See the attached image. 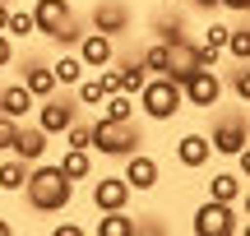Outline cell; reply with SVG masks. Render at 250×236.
Returning <instances> with one entry per match:
<instances>
[{
    "label": "cell",
    "instance_id": "1",
    "mask_svg": "<svg viewBox=\"0 0 250 236\" xmlns=\"http://www.w3.org/2000/svg\"><path fill=\"white\" fill-rule=\"evenodd\" d=\"M23 199L33 213H65L74 199V181L61 172V162H33V172H28L23 181Z\"/></svg>",
    "mask_w": 250,
    "mask_h": 236
},
{
    "label": "cell",
    "instance_id": "2",
    "mask_svg": "<svg viewBox=\"0 0 250 236\" xmlns=\"http://www.w3.org/2000/svg\"><path fill=\"white\" fill-rule=\"evenodd\" d=\"M139 111L144 120H153V125H171V120L186 111V88H181V79H171V74H148V83L139 88Z\"/></svg>",
    "mask_w": 250,
    "mask_h": 236
},
{
    "label": "cell",
    "instance_id": "3",
    "mask_svg": "<svg viewBox=\"0 0 250 236\" xmlns=\"http://www.w3.org/2000/svg\"><path fill=\"white\" fill-rule=\"evenodd\" d=\"M134 148H144L139 120H107V116H93V153H102V157H130Z\"/></svg>",
    "mask_w": 250,
    "mask_h": 236
},
{
    "label": "cell",
    "instance_id": "4",
    "mask_svg": "<svg viewBox=\"0 0 250 236\" xmlns=\"http://www.w3.org/2000/svg\"><path fill=\"white\" fill-rule=\"evenodd\" d=\"M208 144H213V157H236L250 144V116L246 111H218L208 125Z\"/></svg>",
    "mask_w": 250,
    "mask_h": 236
},
{
    "label": "cell",
    "instance_id": "5",
    "mask_svg": "<svg viewBox=\"0 0 250 236\" xmlns=\"http://www.w3.org/2000/svg\"><path fill=\"white\" fill-rule=\"evenodd\" d=\"M190 232L195 236H241V218H236V204L223 199H204L190 218Z\"/></svg>",
    "mask_w": 250,
    "mask_h": 236
},
{
    "label": "cell",
    "instance_id": "6",
    "mask_svg": "<svg viewBox=\"0 0 250 236\" xmlns=\"http://www.w3.org/2000/svg\"><path fill=\"white\" fill-rule=\"evenodd\" d=\"M79 111H83V107H79V98H74V93L65 98V93L56 88L51 98H42V102H37V125H42L46 135L56 139V135H65V130L79 120Z\"/></svg>",
    "mask_w": 250,
    "mask_h": 236
},
{
    "label": "cell",
    "instance_id": "7",
    "mask_svg": "<svg viewBox=\"0 0 250 236\" xmlns=\"http://www.w3.org/2000/svg\"><path fill=\"white\" fill-rule=\"evenodd\" d=\"M181 88H186V107L208 111V107H218V102H223L227 83H223V74H218V70H208V65H204V70H195Z\"/></svg>",
    "mask_w": 250,
    "mask_h": 236
},
{
    "label": "cell",
    "instance_id": "8",
    "mask_svg": "<svg viewBox=\"0 0 250 236\" xmlns=\"http://www.w3.org/2000/svg\"><path fill=\"white\" fill-rule=\"evenodd\" d=\"M88 28H98V33H111V37L121 42V37L134 28V9L125 5V0H98V5L88 9Z\"/></svg>",
    "mask_w": 250,
    "mask_h": 236
},
{
    "label": "cell",
    "instance_id": "9",
    "mask_svg": "<svg viewBox=\"0 0 250 236\" xmlns=\"http://www.w3.org/2000/svg\"><path fill=\"white\" fill-rule=\"evenodd\" d=\"M125 162V181H130V190L134 195H148V190H158V181H162V162L148 153V148H134L130 157H121Z\"/></svg>",
    "mask_w": 250,
    "mask_h": 236
},
{
    "label": "cell",
    "instance_id": "10",
    "mask_svg": "<svg viewBox=\"0 0 250 236\" xmlns=\"http://www.w3.org/2000/svg\"><path fill=\"white\" fill-rule=\"evenodd\" d=\"M74 51H79V60L88 65L93 74L107 70V65L121 56V51H116V37H111V33H98V28H88V33L79 37V46H74Z\"/></svg>",
    "mask_w": 250,
    "mask_h": 236
},
{
    "label": "cell",
    "instance_id": "11",
    "mask_svg": "<svg viewBox=\"0 0 250 236\" xmlns=\"http://www.w3.org/2000/svg\"><path fill=\"white\" fill-rule=\"evenodd\" d=\"M88 199H93V209H98V213H111V209H130L134 190H130L125 176H98L93 190H88Z\"/></svg>",
    "mask_w": 250,
    "mask_h": 236
},
{
    "label": "cell",
    "instance_id": "12",
    "mask_svg": "<svg viewBox=\"0 0 250 236\" xmlns=\"http://www.w3.org/2000/svg\"><path fill=\"white\" fill-rule=\"evenodd\" d=\"M171 153H176V162L186 167V172H199V167H208V157H213V144H208V135H199V130H186V135L171 144Z\"/></svg>",
    "mask_w": 250,
    "mask_h": 236
},
{
    "label": "cell",
    "instance_id": "13",
    "mask_svg": "<svg viewBox=\"0 0 250 236\" xmlns=\"http://www.w3.org/2000/svg\"><path fill=\"white\" fill-rule=\"evenodd\" d=\"M46 148H51V135H46L42 125H23V120H19V135H14V148H9V153L23 157V162H42Z\"/></svg>",
    "mask_w": 250,
    "mask_h": 236
},
{
    "label": "cell",
    "instance_id": "14",
    "mask_svg": "<svg viewBox=\"0 0 250 236\" xmlns=\"http://www.w3.org/2000/svg\"><path fill=\"white\" fill-rule=\"evenodd\" d=\"M19 79L28 83V93H33L37 102H42V98H51V93L61 88V83H56L51 60H37V56H28V60H23V74H19Z\"/></svg>",
    "mask_w": 250,
    "mask_h": 236
},
{
    "label": "cell",
    "instance_id": "15",
    "mask_svg": "<svg viewBox=\"0 0 250 236\" xmlns=\"http://www.w3.org/2000/svg\"><path fill=\"white\" fill-rule=\"evenodd\" d=\"M167 51H171V79H181L186 83L195 70H204V60H199V42H190V37H176V42H167Z\"/></svg>",
    "mask_w": 250,
    "mask_h": 236
},
{
    "label": "cell",
    "instance_id": "16",
    "mask_svg": "<svg viewBox=\"0 0 250 236\" xmlns=\"http://www.w3.org/2000/svg\"><path fill=\"white\" fill-rule=\"evenodd\" d=\"M0 111H5V116H14V120H28V116L37 111V98L28 93L23 79H14V83H5V88H0Z\"/></svg>",
    "mask_w": 250,
    "mask_h": 236
},
{
    "label": "cell",
    "instance_id": "17",
    "mask_svg": "<svg viewBox=\"0 0 250 236\" xmlns=\"http://www.w3.org/2000/svg\"><path fill=\"white\" fill-rule=\"evenodd\" d=\"M70 14H74L70 0H37V5H33V19H37V33H42V37H51Z\"/></svg>",
    "mask_w": 250,
    "mask_h": 236
},
{
    "label": "cell",
    "instance_id": "18",
    "mask_svg": "<svg viewBox=\"0 0 250 236\" xmlns=\"http://www.w3.org/2000/svg\"><path fill=\"white\" fill-rule=\"evenodd\" d=\"M241 195H246V176L241 172H213V176H208V199L241 204Z\"/></svg>",
    "mask_w": 250,
    "mask_h": 236
},
{
    "label": "cell",
    "instance_id": "19",
    "mask_svg": "<svg viewBox=\"0 0 250 236\" xmlns=\"http://www.w3.org/2000/svg\"><path fill=\"white\" fill-rule=\"evenodd\" d=\"M28 172H33V162H23V157L5 153V157H0V190H5V195H23Z\"/></svg>",
    "mask_w": 250,
    "mask_h": 236
},
{
    "label": "cell",
    "instance_id": "20",
    "mask_svg": "<svg viewBox=\"0 0 250 236\" xmlns=\"http://www.w3.org/2000/svg\"><path fill=\"white\" fill-rule=\"evenodd\" d=\"M51 70H56V83H61V88H74V83L88 74V65L79 60V51H74V46H65V51L51 60Z\"/></svg>",
    "mask_w": 250,
    "mask_h": 236
},
{
    "label": "cell",
    "instance_id": "21",
    "mask_svg": "<svg viewBox=\"0 0 250 236\" xmlns=\"http://www.w3.org/2000/svg\"><path fill=\"white\" fill-rule=\"evenodd\" d=\"M61 172L70 176L74 185L93 181V148H65V153H61Z\"/></svg>",
    "mask_w": 250,
    "mask_h": 236
},
{
    "label": "cell",
    "instance_id": "22",
    "mask_svg": "<svg viewBox=\"0 0 250 236\" xmlns=\"http://www.w3.org/2000/svg\"><path fill=\"white\" fill-rule=\"evenodd\" d=\"M134 111H139V102H134V93H107L102 98V111L98 116H107V120H134Z\"/></svg>",
    "mask_w": 250,
    "mask_h": 236
},
{
    "label": "cell",
    "instance_id": "23",
    "mask_svg": "<svg viewBox=\"0 0 250 236\" xmlns=\"http://www.w3.org/2000/svg\"><path fill=\"white\" fill-rule=\"evenodd\" d=\"M74 98H79V107H102V98H107V83H102V74H83L79 83H74Z\"/></svg>",
    "mask_w": 250,
    "mask_h": 236
},
{
    "label": "cell",
    "instance_id": "24",
    "mask_svg": "<svg viewBox=\"0 0 250 236\" xmlns=\"http://www.w3.org/2000/svg\"><path fill=\"white\" fill-rule=\"evenodd\" d=\"M98 236H134V218L130 209H111L98 218Z\"/></svg>",
    "mask_w": 250,
    "mask_h": 236
},
{
    "label": "cell",
    "instance_id": "25",
    "mask_svg": "<svg viewBox=\"0 0 250 236\" xmlns=\"http://www.w3.org/2000/svg\"><path fill=\"white\" fill-rule=\"evenodd\" d=\"M83 33H88V23H83L79 14H70V19H65V23L56 28L51 37H46V42H51V46H61V51H65V46H79V37H83Z\"/></svg>",
    "mask_w": 250,
    "mask_h": 236
},
{
    "label": "cell",
    "instance_id": "26",
    "mask_svg": "<svg viewBox=\"0 0 250 236\" xmlns=\"http://www.w3.org/2000/svg\"><path fill=\"white\" fill-rule=\"evenodd\" d=\"M153 33H158V42H176V37H186V14H176V9L158 14V19H153Z\"/></svg>",
    "mask_w": 250,
    "mask_h": 236
},
{
    "label": "cell",
    "instance_id": "27",
    "mask_svg": "<svg viewBox=\"0 0 250 236\" xmlns=\"http://www.w3.org/2000/svg\"><path fill=\"white\" fill-rule=\"evenodd\" d=\"M5 33L14 37V42H19V37H23V42H28V37L37 33V19H33V9H14V5H9V19H5Z\"/></svg>",
    "mask_w": 250,
    "mask_h": 236
},
{
    "label": "cell",
    "instance_id": "28",
    "mask_svg": "<svg viewBox=\"0 0 250 236\" xmlns=\"http://www.w3.org/2000/svg\"><path fill=\"white\" fill-rule=\"evenodd\" d=\"M139 60L148 65V74H167V70H171V51H167V42H158V37L139 51Z\"/></svg>",
    "mask_w": 250,
    "mask_h": 236
},
{
    "label": "cell",
    "instance_id": "29",
    "mask_svg": "<svg viewBox=\"0 0 250 236\" xmlns=\"http://www.w3.org/2000/svg\"><path fill=\"white\" fill-rule=\"evenodd\" d=\"M223 56H232V60H250V19H246V23H236L232 33H227Z\"/></svg>",
    "mask_w": 250,
    "mask_h": 236
},
{
    "label": "cell",
    "instance_id": "30",
    "mask_svg": "<svg viewBox=\"0 0 250 236\" xmlns=\"http://www.w3.org/2000/svg\"><path fill=\"white\" fill-rule=\"evenodd\" d=\"M236 65H241V70L227 74V88L236 93V102H241V107H250V65H246V60H236Z\"/></svg>",
    "mask_w": 250,
    "mask_h": 236
},
{
    "label": "cell",
    "instance_id": "31",
    "mask_svg": "<svg viewBox=\"0 0 250 236\" xmlns=\"http://www.w3.org/2000/svg\"><path fill=\"white\" fill-rule=\"evenodd\" d=\"M61 139H65V148H93V120H74Z\"/></svg>",
    "mask_w": 250,
    "mask_h": 236
},
{
    "label": "cell",
    "instance_id": "32",
    "mask_svg": "<svg viewBox=\"0 0 250 236\" xmlns=\"http://www.w3.org/2000/svg\"><path fill=\"white\" fill-rule=\"evenodd\" d=\"M227 33H232V23H227V19H213V14H208L204 37H199V42H208V46H218V51H223V46H227Z\"/></svg>",
    "mask_w": 250,
    "mask_h": 236
},
{
    "label": "cell",
    "instance_id": "33",
    "mask_svg": "<svg viewBox=\"0 0 250 236\" xmlns=\"http://www.w3.org/2000/svg\"><path fill=\"white\" fill-rule=\"evenodd\" d=\"M14 135H19V120L0 111V153H9V148H14Z\"/></svg>",
    "mask_w": 250,
    "mask_h": 236
},
{
    "label": "cell",
    "instance_id": "34",
    "mask_svg": "<svg viewBox=\"0 0 250 236\" xmlns=\"http://www.w3.org/2000/svg\"><path fill=\"white\" fill-rule=\"evenodd\" d=\"M9 65H14V37L0 33V70H9Z\"/></svg>",
    "mask_w": 250,
    "mask_h": 236
},
{
    "label": "cell",
    "instance_id": "35",
    "mask_svg": "<svg viewBox=\"0 0 250 236\" xmlns=\"http://www.w3.org/2000/svg\"><path fill=\"white\" fill-rule=\"evenodd\" d=\"M195 14H213V9H223V0H186Z\"/></svg>",
    "mask_w": 250,
    "mask_h": 236
},
{
    "label": "cell",
    "instance_id": "36",
    "mask_svg": "<svg viewBox=\"0 0 250 236\" xmlns=\"http://www.w3.org/2000/svg\"><path fill=\"white\" fill-rule=\"evenodd\" d=\"M51 236H83V227H79V222H56Z\"/></svg>",
    "mask_w": 250,
    "mask_h": 236
},
{
    "label": "cell",
    "instance_id": "37",
    "mask_svg": "<svg viewBox=\"0 0 250 236\" xmlns=\"http://www.w3.org/2000/svg\"><path fill=\"white\" fill-rule=\"evenodd\" d=\"M232 162H236V172H241V176H246V181H250V144H246V148H241V153H236V157H232Z\"/></svg>",
    "mask_w": 250,
    "mask_h": 236
},
{
    "label": "cell",
    "instance_id": "38",
    "mask_svg": "<svg viewBox=\"0 0 250 236\" xmlns=\"http://www.w3.org/2000/svg\"><path fill=\"white\" fill-rule=\"evenodd\" d=\"M223 9H227V14H241V19H246V14H250V0H223Z\"/></svg>",
    "mask_w": 250,
    "mask_h": 236
},
{
    "label": "cell",
    "instance_id": "39",
    "mask_svg": "<svg viewBox=\"0 0 250 236\" xmlns=\"http://www.w3.org/2000/svg\"><path fill=\"white\" fill-rule=\"evenodd\" d=\"M5 19H9V0H0V33H5Z\"/></svg>",
    "mask_w": 250,
    "mask_h": 236
},
{
    "label": "cell",
    "instance_id": "40",
    "mask_svg": "<svg viewBox=\"0 0 250 236\" xmlns=\"http://www.w3.org/2000/svg\"><path fill=\"white\" fill-rule=\"evenodd\" d=\"M0 236H14V222H5V218H0Z\"/></svg>",
    "mask_w": 250,
    "mask_h": 236
},
{
    "label": "cell",
    "instance_id": "41",
    "mask_svg": "<svg viewBox=\"0 0 250 236\" xmlns=\"http://www.w3.org/2000/svg\"><path fill=\"white\" fill-rule=\"evenodd\" d=\"M241 199H246V218H250V190H246V195H241Z\"/></svg>",
    "mask_w": 250,
    "mask_h": 236
},
{
    "label": "cell",
    "instance_id": "42",
    "mask_svg": "<svg viewBox=\"0 0 250 236\" xmlns=\"http://www.w3.org/2000/svg\"><path fill=\"white\" fill-rule=\"evenodd\" d=\"M167 5H181V0H167Z\"/></svg>",
    "mask_w": 250,
    "mask_h": 236
},
{
    "label": "cell",
    "instance_id": "43",
    "mask_svg": "<svg viewBox=\"0 0 250 236\" xmlns=\"http://www.w3.org/2000/svg\"><path fill=\"white\" fill-rule=\"evenodd\" d=\"M246 65H250V60H246Z\"/></svg>",
    "mask_w": 250,
    "mask_h": 236
}]
</instances>
